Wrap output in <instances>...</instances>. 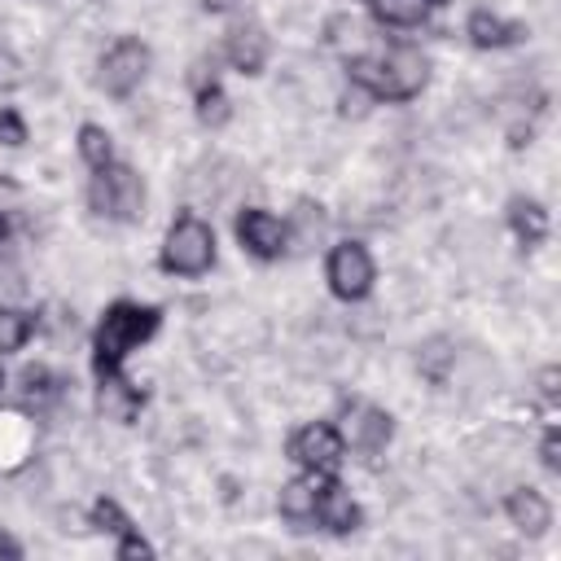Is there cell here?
I'll return each mask as SVG.
<instances>
[{
	"instance_id": "24",
	"label": "cell",
	"mask_w": 561,
	"mask_h": 561,
	"mask_svg": "<svg viewBox=\"0 0 561 561\" xmlns=\"http://www.w3.org/2000/svg\"><path fill=\"white\" fill-rule=\"evenodd\" d=\"M289 241H302V245H316L320 232H324V206L320 202H298L294 206V219L285 224Z\"/></svg>"
},
{
	"instance_id": "14",
	"label": "cell",
	"mask_w": 561,
	"mask_h": 561,
	"mask_svg": "<svg viewBox=\"0 0 561 561\" xmlns=\"http://www.w3.org/2000/svg\"><path fill=\"white\" fill-rule=\"evenodd\" d=\"M504 219H508V228H513V237H517V245L522 250H535V245H543V237H548V210H543V202H535V197H508V210H504Z\"/></svg>"
},
{
	"instance_id": "27",
	"label": "cell",
	"mask_w": 561,
	"mask_h": 561,
	"mask_svg": "<svg viewBox=\"0 0 561 561\" xmlns=\"http://www.w3.org/2000/svg\"><path fill=\"white\" fill-rule=\"evenodd\" d=\"M114 557H118V561H131V557H153V548H149V539H140V530L131 526V530H123V535H118Z\"/></svg>"
},
{
	"instance_id": "3",
	"label": "cell",
	"mask_w": 561,
	"mask_h": 561,
	"mask_svg": "<svg viewBox=\"0 0 561 561\" xmlns=\"http://www.w3.org/2000/svg\"><path fill=\"white\" fill-rule=\"evenodd\" d=\"M158 263H162V272L184 276V280L206 276L215 267V232H210V224L202 215H193V210L175 215L171 228H167V241H162Z\"/></svg>"
},
{
	"instance_id": "23",
	"label": "cell",
	"mask_w": 561,
	"mask_h": 561,
	"mask_svg": "<svg viewBox=\"0 0 561 561\" xmlns=\"http://www.w3.org/2000/svg\"><path fill=\"white\" fill-rule=\"evenodd\" d=\"M79 158L88 162V171H101V167L114 162V140H110V131L101 123H83L79 127Z\"/></svg>"
},
{
	"instance_id": "4",
	"label": "cell",
	"mask_w": 561,
	"mask_h": 561,
	"mask_svg": "<svg viewBox=\"0 0 561 561\" xmlns=\"http://www.w3.org/2000/svg\"><path fill=\"white\" fill-rule=\"evenodd\" d=\"M88 206H92L101 219L136 224L140 210H145V180L136 175V167H127V162H110V167L92 171Z\"/></svg>"
},
{
	"instance_id": "35",
	"label": "cell",
	"mask_w": 561,
	"mask_h": 561,
	"mask_svg": "<svg viewBox=\"0 0 561 561\" xmlns=\"http://www.w3.org/2000/svg\"><path fill=\"white\" fill-rule=\"evenodd\" d=\"M0 386H4V373H0Z\"/></svg>"
},
{
	"instance_id": "12",
	"label": "cell",
	"mask_w": 561,
	"mask_h": 561,
	"mask_svg": "<svg viewBox=\"0 0 561 561\" xmlns=\"http://www.w3.org/2000/svg\"><path fill=\"white\" fill-rule=\"evenodd\" d=\"M145 408V390L136 381H127L123 373H105L96 377V412L105 421H118V425H131Z\"/></svg>"
},
{
	"instance_id": "33",
	"label": "cell",
	"mask_w": 561,
	"mask_h": 561,
	"mask_svg": "<svg viewBox=\"0 0 561 561\" xmlns=\"http://www.w3.org/2000/svg\"><path fill=\"white\" fill-rule=\"evenodd\" d=\"M9 237H13V215L0 210V245H9Z\"/></svg>"
},
{
	"instance_id": "29",
	"label": "cell",
	"mask_w": 561,
	"mask_h": 561,
	"mask_svg": "<svg viewBox=\"0 0 561 561\" xmlns=\"http://www.w3.org/2000/svg\"><path fill=\"white\" fill-rule=\"evenodd\" d=\"M539 460H543V469H548V473H561V434H557V425H552V421H548V430H543Z\"/></svg>"
},
{
	"instance_id": "21",
	"label": "cell",
	"mask_w": 561,
	"mask_h": 561,
	"mask_svg": "<svg viewBox=\"0 0 561 561\" xmlns=\"http://www.w3.org/2000/svg\"><path fill=\"white\" fill-rule=\"evenodd\" d=\"M39 329V316L35 311H22V307H0V355H13L26 346V337Z\"/></svg>"
},
{
	"instance_id": "5",
	"label": "cell",
	"mask_w": 561,
	"mask_h": 561,
	"mask_svg": "<svg viewBox=\"0 0 561 561\" xmlns=\"http://www.w3.org/2000/svg\"><path fill=\"white\" fill-rule=\"evenodd\" d=\"M149 75V44L136 39V35H118L105 53H101V66H96V83L114 96V101H127L140 79Z\"/></svg>"
},
{
	"instance_id": "22",
	"label": "cell",
	"mask_w": 561,
	"mask_h": 561,
	"mask_svg": "<svg viewBox=\"0 0 561 561\" xmlns=\"http://www.w3.org/2000/svg\"><path fill=\"white\" fill-rule=\"evenodd\" d=\"M193 101H197V123H202V127H224V123L232 118V101H228V92L219 88V79L193 88Z\"/></svg>"
},
{
	"instance_id": "32",
	"label": "cell",
	"mask_w": 561,
	"mask_h": 561,
	"mask_svg": "<svg viewBox=\"0 0 561 561\" xmlns=\"http://www.w3.org/2000/svg\"><path fill=\"white\" fill-rule=\"evenodd\" d=\"M0 557H4V561H22V543H18L9 530H0Z\"/></svg>"
},
{
	"instance_id": "15",
	"label": "cell",
	"mask_w": 561,
	"mask_h": 561,
	"mask_svg": "<svg viewBox=\"0 0 561 561\" xmlns=\"http://www.w3.org/2000/svg\"><path fill=\"white\" fill-rule=\"evenodd\" d=\"M447 0H368V13L377 26H390V31H412V26H425L434 9H443Z\"/></svg>"
},
{
	"instance_id": "10",
	"label": "cell",
	"mask_w": 561,
	"mask_h": 561,
	"mask_svg": "<svg viewBox=\"0 0 561 561\" xmlns=\"http://www.w3.org/2000/svg\"><path fill=\"white\" fill-rule=\"evenodd\" d=\"M267 53H272V39H267V31H263L254 18H241V22L228 26V35H224V57H228V66H232L237 75H263Z\"/></svg>"
},
{
	"instance_id": "18",
	"label": "cell",
	"mask_w": 561,
	"mask_h": 561,
	"mask_svg": "<svg viewBox=\"0 0 561 561\" xmlns=\"http://www.w3.org/2000/svg\"><path fill=\"white\" fill-rule=\"evenodd\" d=\"M276 508H280L285 522H298V526H302V522H316V473L302 469V478L285 482Z\"/></svg>"
},
{
	"instance_id": "26",
	"label": "cell",
	"mask_w": 561,
	"mask_h": 561,
	"mask_svg": "<svg viewBox=\"0 0 561 561\" xmlns=\"http://www.w3.org/2000/svg\"><path fill=\"white\" fill-rule=\"evenodd\" d=\"M0 145H9V149L26 145V118L13 105H0Z\"/></svg>"
},
{
	"instance_id": "31",
	"label": "cell",
	"mask_w": 561,
	"mask_h": 561,
	"mask_svg": "<svg viewBox=\"0 0 561 561\" xmlns=\"http://www.w3.org/2000/svg\"><path fill=\"white\" fill-rule=\"evenodd\" d=\"M18 206H22V188L9 175H0V210L4 215H18Z\"/></svg>"
},
{
	"instance_id": "2",
	"label": "cell",
	"mask_w": 561,
	"mask_h": 561,
	"mask_svg": "<svg viewBox=\"0 0 561 561\" xmlns=\"http://www.w3.org/2000/svg\"><path fill=\"white\" fill-rule=\"evenodd\" d=\"M162 324V311L149 307V302H131V298H118L105 307L96 333H92V373L105 377V373H123L127 355L149 342Z\"/></svg>"
},
{
	"instance_id": "20",
	"label": "cell",
	"mask_w": 561,
	"mask_h": 561,
	"mask_svg": "<svg viewBox=\"0 0 561 561\" xmlns=\"http://www.w3.org/2000/svg\"><path fill=\"white\" fill-rule=\"evenodd\" d=\"M451 364H456V351H451L447 337H430V342L416 346V368H421V377H425L430 386H447Z\"/></svg>"
},
{
	"instance_id": "30",
	"label": "cell",
	"mask_w": 561,
	"mask_h": 561,
	"mask_svg": "<svg viewBox=\"0 0 561 561\" xmlns=\"http://www.w3.org/2000/svg\"><path fill=\"white\" fill-rule=\"evenodd\" d=\"M18 83H22V61L9 48H0V92H13Z\"/></svg>"
},
{
	"instance_id": "6",
	"label": "cell",
	"mask_w": 561,
	"mask_h": 561,
	"mask_svg": "<svg viewBox=\"0 0 561 561\" xmlns=\"http://www.w3.org/2000/svg\"><path fill=\"white\" fill-rule=\"evenodd\" d=\"M324 280H329V289H333L342 302L368 298V289H373V280H377V263H373L368 245H359V241H337V245L329 250V259H324Z\"/></svg>"
},
{
	"instance_id": "34",
	"label": "cell",
	"mask_w": 561,
	"mask_h": 561,
	"mask_svg": "<svg viewBox=\"0 0 561 561\" xmlns=\"http://www.w3.org/2000/svg\"><path fill=\"white\" fill-rule=\"evenodd\" d=\"M228 4H232V0H202V9H215V13H219V9H228Z\"/></svg>"
},
{
	"instance_id": "7",
	"label": "cell",
	"mask_w": 561,
	"mask_h": 561,
	"mask_svg": "<svg viewBox=\"0 0 561 561\" xmlns=\"http://www.w3.org/2000/svg\"><path fill=\"white\" fill-rule=\"evenodd\" d=\"M337 434H342V443H346L351 451L377 456V451H386L390 438H394V416H390L386 408L368 403V399H346V403H342V425H337Z\"/></svg>"
},
{
	"instance_id": "1",
	"label": "cell",
	"mask_w": 561,
	"mask_h": 561,
	"mask_svg": "<svg viewBox=\"0 0 561 561\" xmlns=\"http://www.w3.org/2000/svg\"><path fill=\"white\" fill-rule=\"evenodd\" d=\"M351 88H359L368 101H412L430 83V61L421 48H390V53H359L346 61Z\"/></svg>"
},
{
	"instance_id": "11",
	"label": "cell",
	"mask_w": 561,
	"mask_h": 561,
	"mask_svg": "<svg viewBox=\"0 0 561 561\" xmlns=\"http://www.w3.org/2000/svg\"><path fill=\"white\" fill-rule=\"evenodd\" d=\"M316 522L324 530H333V535H351L364 522L359 504L351 500V491L333 473H316Z\"/></svg>"
},
{
	"instance_id": "28",
	"label": "cell",
	"mask_w": 561,
	"mask_h": 561,
	"mask_svg": "<svg viewBox=\"0 0 561 561\" xmlns=\"http://www.w3.org/2000/svg\"><path fill=\"white\" fill-rule=\"evenodd\" d=\"M557 394H561V368L548 364V368L539 373V403H543L548 416H552V408H557Z\"/></svg>"
},
{
	"instance_id": "8",
	"label": "cell",
	"mask_w": 561,
	"mask_h": 561,
	"mask_svg": "<svg viewBox=\"0 0 561 561\" xmlns=\"http://www.w3.org/2000/svg\"><path fill=\"white\" fill-rule=\"evenodd\" d=\"M285 451H289L294 465H302V469H311V473H337V465H342V456H346V443H342L337 425H329V421H307V425H298V430L289 434Z\"/></svg>"
},
{
	"instance_id": "9",
	"label": "cell",
	"mask_w": 561,
	"mask_h": 561,
	"mask_svg": "<svg viewBox=\"0 0 561 561\" xmlns=\"http://www.w3.org/2000/svg\"><path fill=\"white\" fill-rule=\"evenodd\" d=\"M237 241H241L245 254H254V259H263V263H272V259H280V254L289 250L285 219H276V215L263 210V206H245V210L237 215Z\"/></svg>"
},
{
	"instance_id": "13",
	"label": "cell",
	"mask_w": 561,
	"mask_h": 561,
	"mask_svg": "<svg viewBox=\"0 0 561 561\" xmlns=\"http://www.w3.org/2000/svg\"><path fill=\"white\" fill-rule=\"evenodd\" d=\"M504 513H508V522H513L522 535H530V539H539V535L552 526V504H548L535 486L508 491V495H504Z\"/></svg>"
},
{
	"instance_id": "19",
	"label": "cell",
	"mask_w": 561,
	"mask_h": 561,
	"mask_svg": "<svg viewBox=\"0 0 561 561\" xmlns=\"http://www.w3.org/2000/svg\"><path fill=\"white\" fill-rule=\"evenodd\" d=\"M35 443V430L18 412H0V469H18Z\"/></svg>"
},
{
	"instance_id": "16",
	"label": "cell",
	"mask_w": 561,
	"mask_h": 561,
	"mask_svg": "<svg viewBox=\"0 0 561 561\" xmlns=\"http://www.w3.org/2000/svg\"><path fill=\"white\" fill-rule=\"evenodd\" d=\"M465 35H469L473 48H508V44H517L526 31H522L517 22L491 13V9H473L469 22H465Z\"/></svg>"
},
{
	"instance_id": "25",
	"label": "cell",
	"mask_w": 561,
	"mask_h": 561,
	"mask_svg": "<svg viewBox=\"0 0 561 561\" xmlns=\"http://www.w3.org/2000/svg\"><path fill=\"white\" fill-rule=\"evenodd\" d=\"M92 526H96V530H105V535H114V539H118V535H123V530H131V517H127V513H123V508H118V504H114V500H110V495H101V500H96V504H92Z\"/></svg>"
},
{
	"instance_id": "17",
	"label": "cell",
	"mask_w": 561,
	"mask_h": 561,
	"mask_svg": "<svg viewBox=\"0 0 561 561\" xmlns=\"http://www.w3.org/2000/svg\"><path fill=\"white\" fill-rule=\"evenodd\" d=\"M18 390H22V399H26L35 412H48V408L66 394V377H57L48 364H26L22 377H18Z\"/></svg>"
}]
</instances>
